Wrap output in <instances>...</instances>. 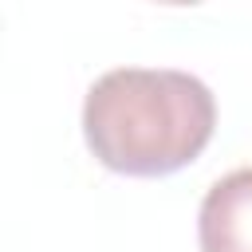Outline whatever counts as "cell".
I'll use <instances>...</instances> for the list:
<instances>
[{"label":"cell","mask_w":252,"mask_h":252,"mask_svg":"<svg viewBox=\"0 0 252 252\" xmlns=\"http://www.w3.org/2000/svg\"><path fill=\"white\" fill-rule=\"evenodd\" d=\"M217 130L213 91L173 67H114L83 98V138L98 165L169 177L201 158Z\"/></svg>","instance_id":"cell-1"},{"label":"cell","mask_w":252,"mask_h":252,"mask_svg":"<svg viewBox=\"0 0 252 252\" xmlns=\"http://www.w3.org/2000/svg\"><path fill=\"white\" fill-rule=\"evenodd\" d=\"M201 252H252V165L224 173L197 213Z\"/></svg>","instance_id":"cell-2"},{"label":"cell","mask_w":252,"mask_h":252,"mask_svg":"<svg viewBox=\"0 0 252 252\" xmlns=\"http://www.w3.org/2000/svg\"><path fill=\"white\" fill-rule=\"evenodd\" d=\"M158 4H169V8H189V4H201V0H158Z\"/></svg>","instance_id":"cell-3"}]
</instances>
